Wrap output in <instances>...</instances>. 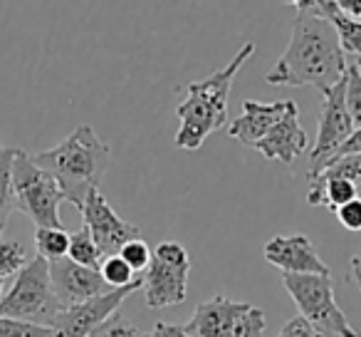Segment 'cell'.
I'll use <instances>...</instances> for the list:
<instances>
[{
    "instance_id": "obj_1",
    "label": "cell",
    "mask_w": 361,
    "mask_h": 337,
    "mask_svg": "<svg viewBox=\"0 0 361 337\" xmlns=\"http://www.w3.org/2000/svg\"><path fill=\"white\" fill-rule=\"evenodd\" d=\"M349 70L346 52L336 30L317 11L297 13L290 45L280 55L265 82L270 87H314L326 92L341 82Z\"/></svg>"
},
{
    "instance_id": "obj_2",
    "label": "cell",
    "mask_w": 361,
    "mask_h": 337,
    "mask_svg": "<svg viewBox=\"0 0 361 337\" xmlns=\"http://www.w3.org/2000/svg\"><path fill=\"white\" fill-rule=\"evenodd\" d=\"M252 55H255V42H245L223 70L211 72L206 80L191 82L186 87V97L176 107V117L180 122L173 136L176 149H201L213 131L228 124V97L233 90V80Z\"/></svg>"
},
{
    "instance_id": "obj_3",
    "label": "cell",
    "mask_w": 361,
    "mask_h": 337,
    "mask_svg": "<svg viewBox=\"0 0 361 337\" xmlns=\"http://www.w3.org/2000/svg\"><path fill=\"white\" fill-rule=\"evenodd\" d=\"M32 159L57 179L65 201L82 208L87 194L99 189L102 177L109 172L111 149L90 124H80L57 146L32 154Z\"/></svg>"
},
{
    "instance_id": "obj_4",
    "label": "cell",
    "mask_w": 361,
    "mask_h": 337,
    "mask_svg": "<svg viewBox=\"0 0 361 337\" xmlns=\"http://www.w3.org/2000/svg\"><path fill=\"white\" fill-rule=\"evenodd\" d=\"M282 285L295 300L302 317L312 322L322 335L331 337H361L344 315L334 297L331 276L317 273H282Z\"/></svg>"
},
{
    "instance_id": "obj_5",
    "label": "cell",
    "mask_w": 361,
    "mask_h": 337,
    "mask_svg": "<svg viewBox=\"0 0 361 337\" xmlns=\"http://www.w3.org/2000/svg\"><path fill=\"white\" fill-rule=\"evenodd\" d=\"M62 302L57 300L50 280V261L35 256L13 280L11 290L0 297V315L16 320L52 325L60 315Z\"/></svg>"
},
{
    "instance_id": "obj_6",
    "label": "cell",
    "mask_w": 361,
    "mask_h": 337,
    "mask_svg": "<svg viewBox=\"0 0 361 337\" xmlns=\"http://www.w3.org/2000/svg\"><path fill=\"white\" fill-rule=\"evenodd\" d=\"M13 191L16 208L23 211L37 226H62L60 203L65 201L57 179L47 169H42L32 154L18 149L13 164Z\"/></svg>"
},
{
    "instance_id": "obj_7",
    "label": "cell",
    "mask_w": 361,
    "mask_h": 337,
    "mask_svg": "<svg viewBox=\"0 0 361 337\" xmlns=\"http://www.w3.org/2000/svg\"><path fill=\"white\" fill-rule=\"evenodd\" d=\"M186 330L196 337H262L267 320L262 307L252 302L231 300L216 295L206 302H198Z\"/></svg>"
},
{
    "instance_id": "obj_8",
    "label": "cell",
    "mask_w": 361,
    "mask_h": 337,
    "mask_svg": "<svg viewBox=\"0 0 361 337\" xmlns=\"http://www.w3.org/2000/svg\"><path fill=\"white\" fill-rule=\"evenodd\" d=\"M188 273L191 261L188 251L176 241H164L156 246L154 258L144 271V300L146 307L161 310V307L178 305L188 295Z\"/></svg>"
},
{
    "instance_id": "obj_9",
    "label": "cell",
    "mask_w": 361,
    "mask_h": 337,
    "mask_svg": "<svg viewBox=\"0 0 361 337\" xmlns=\"http://www.w3.org/2000/svg\"><path fill=\"white\" fill-rule=\"evenodd\" d=\"M144 285V276L136 278L131 285L124 288H111L109 292L99 297H92V300L77 302V305L62 307L60 315L52 322L50 337H92V332L102 325L109 315H114L121 307V302L129 295H134L139 288Z\"/></svg>"
},
{
    "instance_id": "obj_10",
    "label": "cell",
    "mask_w": 361,
    "mask_h": 337,
    "mask_svg": "<svg viewBox=\"0 0 361 337\" xmlns=\"http://www.w3.org/2000/svg\"><path fill=\"white\" fill-rule=\"evenodd\" d=\"M354 122L346 110V77L336 82L331 90L322 92V114H319V131L310 154V172H317L331 159L336 149L354 134Z\"/></svg>"
},
{
    "instance_id": "obj_11",
    "label": "cell",
    "mask_w": 361,
    "mask_h": 337,
    "mask_svg": "<svg viewBox=\"0 0 361 337\" xmlns=\"http://www.w3.org/2000/svg\"><path fill=\"white\" fill-rule=\"evenodd\" d=\"M82 221H85L87 231L92 233V238L97 241V246L102 248L104 256H114L121 251V246L134 238H141V228L136 223L124 221L121 216H116V211L111 208V203L102 196L99 189H92L87 194L85 203L80 208Z\"/></svg>"
},
{
    "instance_id": "obj_12",
    "label": "cell",
    "mask_w": 361,
    "mask_h": 337,
    "mask_svg": "<svg viewBox=\"0 0 361 337\" xmlns=\"http://www.w3.org/2000/svg\"><path fill=\"white\" fill-rule=\"evenodd\" d=\"M50 280H52V290H55L57 300L62 302V307L92 300V297H99L111 290L109 283L102 278L99 268L75 263L70 256L50 261Z\"/></svg>"
},
{
    "instance_id": "obj_13",
    "label": "cell",
    "mask_w": 361,
    "mask_h": 337,
    "mask_svg": "<svg viewBox=\"0 0 361 337\" xmlns=\"http://www.w3.org/2000/svg\"><path fill=\"white\" fill-rule=\"evenodd\" d=\"M262 256L270 266L280 268L282 273H317L331 276L329 266L319 258L314 243L302 233L295 236H275L265 243Z\"/></svg>"
},
{
    "instance_id": "obj_14",
    "label": "cell",
    "mask_w": 361,
    "mask_h": 337,
    "mask_svg": "<svg viewBox=\"0 0 361 337\" xmlns=\"http://www.w3.org/2000/svg\"><path fill=\"white\" fill-rule=\"evenodd\" d=\"M252 149H257L267 161H280L285 166L295 164L297 156H302L310 149V136L300 124V107L292 102L280 122L257 141Z\"/></svg>"
},
{
    "instance_id": "obj_15",
    "label": "cell",
    "mask_w": 361,
    "mask_h": 337,
    "mask_svg": "<svg viewBox=\"0 0 361 337\" xmlns=\"http://www.w3.org/2000/svg\"><path fill=\"white\" fill-rule=\"evenodd\" d=\"M290 105H292V100H280V102L245 100L243 102V114L238 117V119L228 122V136L240 141L243 146H250L252 149V146L285 117Z\"/></svg>"
},
{
    "instance_id": "obj_16",
    "label": "cell",
    "mask_w": 361,
    "mask_h": 337,
    "mask_svg": "<svg viewBox=\"0 0 361 337\" xmlns=\"http://www.w3.org/2000/svg\"><path fill=\"white\" fill-rule=\"evenodd\" d=\"M317 13L331 23V28L336 30V37H339L344 52H349V55H361V18L346 16L334 0H319Z\"/></svg>"
},
{
    "instance_id": "obj_17",
    "label": "cell",
    "mask_w": 361,
    "mask_h": 337,
    "mask_svg": "<svg viewBox=\"0 0 361 337\" xmlns=\"http://www.w3.org/2000/svg\"><path fill=\"white\" fill-rule=\"evenodd\" d=\"M16 146L0 144V236L6 233L8 218L16 211V191H13V164H16Z\"/></svg>"
},
{
    "instance_id": "obj_18",
    "label": "cell",
    "mask_w": 361,
    "mask_h": 337,
    "mask_svg": "<svg viewBox=\"0 0 361 337\" xmlns=\"http://www.w3.org/2000/svg\"><path fill=\"white\" fill-rule=\"evenodd\" d=\"M35 248H37V256H42L45 261L65 258L67 251H70V233L62 226H37Z\"/></svg>"
},
{
    "instance_id": "obj_19",
    "label": "cell",
    "mask_w": 361,
    "mask_h": 337,
    "mask_svg": "<svg viewBox=\"0 0 361 337\" xmlns=\"http://www.w3.org/2000/svg\"><path fill=\"white\" fill-rule=\"evenodd\" d=\"M67 256L75 263H82V266H90V268H99L102 261H104V253L97 246L92 233L87 231V226L82 231L70 233V251H67Z\"/></svg>"
},
{
    "instance_id": "obj_20",
    "label": "cell",
    "mask_w": 361,
    "mask_h": 337,
    "mask_svg": "<svg viewBox=\"0 0 361 337\" xmlns=\"http://www.w3.org/2000/svg\"><path fill=\"white\" fill-rule=\"evenodd\" d=\"M99 273H102V278L109 283V288L131 285V283L139 278L134 268H131L129 263L119 256V253H114V256H104V261H102V266H99Z\"/></svg>"
},
{
    "instance_id": "obj_21",
    "label": "cell",
    "mask_w": 361,
    "mask_h": 337,
    "mask_svg": "<svg viewBox=\"0 0 361 337\" xmlns=\"http://www.w3.org/2000/svg\"><path fill=\"white\" fill-rule=\"evenodd\" d=\"M27 266V251L18 241H0V278H16Z\"/></svg>"
},
{
    "instance_id": "obj_22",
    "label": "cell",
    "mask_w": 361,
    "mask_h": 337,
    "mask_svg": "<svg viewBox=\"0 0 361 337\" xmlns=\"http://www.w3.org/2000/svg\"><path fill=\"white\" fill-rule=\"evenodd\" d=\"M92 337H151V335L141 330V327H136L129 317L116 310L114 315H109L94 332H92Z\"/></svg>"
},
{
    "instance_id": "obj_23",
    "label": "cell",
    "mask_w": 361,
    "mask_h": 337,
    "mask_svg": "<svg viewBox=\"0 0 361 337\" xmlns=\"http://www.w3.org/2000/svg\"><path fill=\"white\" fill-rule=\"evenodd\" d=\"M50 325H37V322L0 315V337H50Z\"/></svg>"
},
{
    "instance_id": "obj_24",
    "label": "cell",
    "mask_w": 361,
    "mask_h": 337,
    "mask_svg": "<svg viewBox=\"0 0 361 337\" xmlns=\"http://www.w3.org/2000/svg\"><path fill=\"white\" fill-rule=\"evenodd\" d=\"M346 110L354 126H361V70L354 62L346 70Z\"/></svg>"
},
{
    "instance_id": "obj_25",
    "label": "cell",
    "mask_w": 361,
    "mask_h": 337,
    "mask_svg": "<svg viewBox=\"0 0 361 337\" xmlns=\"http://www.w3.org/2000/svg\"><path fill=\"white\" fill-rule=\"evenodd\" d=\"M119 256L124 258V261L129 263L136 273H144L146 268H149L151 258H154V251H151L149 243H146L144 238H134V241H129V243L121 246Z\"/></svg>"
},
{
    "instance_id": "obj_26",
    "label": "cell",
    "mask_w": 361,
    "mask_h": 337,
    "mask_svg": "<svg viewBox=\"0 0 361 337\" xmlns=\"http://www.w3.org/2000/svg\"><path fill=\"white\" fill-rule=\"evenodd\" d=\"M277 337H324L314 325H312L307 317L302 315H295L292 320H287L285 325L280 327Z\"/></svg>"
},
{
    "instance_id": "obj_27",
    "label": "cell",
    "mask_w": 361,
    "mask_h": 337,
    "mask_svg": "<svg viewBox=\"0 0 361 337\" xmlns=\"http://www.w3.org/2000/svg\"><path fill=\"white\" fill-rule=\"evenodd\" d=\"M336 218H339V223L346 228V231H361V199H351L349 203H344V206L336 208Z\"/></svg>"
},
{
    "instance_id": "obj_28",
    "label": "cell",
    "mask_w": 361,
    "mask_h": 337,
    "mask_svg": "<svg viewBox=\"0 0 361 337\" xmlns=\"http://www.w3.org/2000/svg\"><path fill=\"white\" fill-rule=\"evenodd\" d=\"M151 337H196L186 330V325H173V322H156Z\"/></svg>"
},
{
    "instance_id": "obj_29",
    "label": "cell",
    "mask_w": 361,
    "mask_h": 337,
    "mask_svg": "<svg viewBox=\"0 0 361 337\" xmlns=\"http://www.w3.org/2000/svg\"><path fill=\"white\" fill-rule=\"evenodd\" d=\"M346 154H361V126H356L354 134H351L349 139H346L344 144H341L339 149H336L334 154H331V159H329V161L339 159V156H346ZM329 161H326V164H329ZM326 164H324V166H326ZM317 172H319V169H317Z\"/></svg>"
},
{
    "instance_id": "obj_30",
    "label": "cell",
    "mask_w": 361,
    "mask_h": 337,
    "mask_svg": "<svg viewBox=\"0 0 361 337\" xmlns=\"http://www.w3.org/2000/svg\"><path fill=\"white\" fill-rule=\"evenodd\" d=\"M336 6L351 18H361V0H334Z\"/></svg>"
},
{
    "instance_id": "obj_31",
    "label": "cell",
    "mask_w": 361,
    "mask_h": 337,
    "mask_svg": "<svg viewBox=\"0 0 361 337\" xmlns=\"http://www.w3.org/2000/svg\"><path fill=\"white\" fill-rule=\"evenodd\" d=\"M287 6H292L297 13H312L317 11V6H319V0H285Z\"/></svg>"
},
{
    "instance_id": "obj_32",
    "label": "cell",
    "mask_w": 361,
    "mask_h": 337,
    "mask_svg": "<svg viewBox=\"0 0 361 337\" xmlns=\"http://www.w3.org/2000/svg\"><path fill=\"white\" fill-rule=\"evenodd\" d=\"M351 278H354L356 288H359V292H361V253L351 258Z\"/></svg>"
},
{
    "instance_id": "obj_33",
    "label": "cell",
    "mask_w": 361,
    "mask_h": 337,
    "mask_svg": "<svg viewBox=\"0 0 361 337\" xmlns=\"http://www.w3.org/2000/svg\"><path fill=\"white\" fill-rule=\"evenodd\" d=\"M354 65H356V67H359V70H361V55H356V62H354Z\"/></svg>"
},
{
    "instance_id": "obj_34",
    "label": "cell",
    "mask_w": 361,
    "mask_h": 337,
    "mask_svg": "<svg viewBox=\"0 0 361 337\" xmlns=\"http://www.w3.org/2000/svg\"><path fill=\"white\" fill-rule=\"evenodd\" d=\"M0 295H3V278H0Z\"/></svg>"
}]
</instances>
